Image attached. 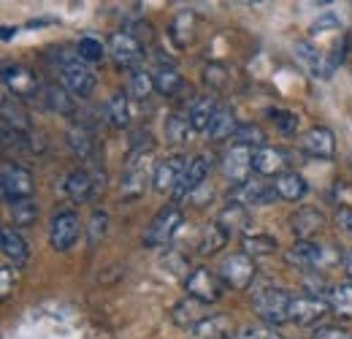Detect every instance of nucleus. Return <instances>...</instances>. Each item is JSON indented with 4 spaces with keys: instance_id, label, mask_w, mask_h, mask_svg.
Masks as SVG:
<instances>
[{
    "instance_id": "1",
    "label": "nucleus",
    "mask_w": 352,
    "mask_h": 339,
    "mask_svg": "<svg viewBox=\"0 0 352 339\" xmlns=\"http://www.w3.org/2000/svg\"><path fill=\"white\" fill-rule=\"evenodd\" d=\"M57 65H60V76L63 87L74 95V98H89L92 90L98 85L95 74L89 71V65L79 57V52H68V49H52L49 54Z\"/></svg>"
},
{
    "instance_id": "2",
    "label": "nucleus",
    "mask_w": 352,
    "mask_h": 339,
    "mask_svg": "<svg viewBox=\"0 0 352 339\" xmlns=\"http://www.w3.org/2000/svg\"><path fill=\"white\" fill-rule=\"evenodd\" d=\"M287 263L301 269V271H317L339 263V253L331 245H317V242H296L287 250Z\"/></svg>"
},
{
    "instance_id": "3",
    "label": "nucleus",
    "mask_w": 352,
    "mask_h": 339,
    "mask_svg": "<svg viewBox=\"0 0 352 339\" xmlns=\"http://www.w3.org/2000/svg\"><path fill=\"white\" fill-rule=\"evenodd\" d=\"M290 301H293V296L282 288H263L252 296V307L263 323L279 326V323L290 320Z\"/></svg>"
},
{
    "instance_id": "4",
    "label": "nucleus",
    "mask_w": 352,
    "mask_h": 339,
    "mask_svg": "<svg viewBox=\"0 0 352 339\" xmlns=\"http://www.w3.org/2000/svg\"><path fill=\"white\" fill-rule=\"evenodd\" d=\"M258 274V266H255V258H250L247 253H233L228 255L220 263V280L225 288H233V291H247L252 285Z\"/></svg>"
},
{
    "instance_id": "5",
    "label": "nucleus",
    "mask_w": 352,
    "mask_h": 339,
    "mask_svg": "<svg viewBox=\"0 0 352 339\" xmlns=\"http://www.w3.org/2000/svg\"><path fill=\"white\" fill-rule=\"evenodd\" d=\"M182 220L184 217H182V209L176 204L163 207L160 212L155 214V220L146 225V231H144V247H163V245H168L174 239V234L179 231Z\"/></svg>"
},
{
    "instance_id": "6",
    "label": "nucleus",
    "mask_w": 352,
    "mask_h": 339,
    "mask_svg": "<svg viewBox=\"0 0 352 339\" xmlns=\"http://www.w3.org/2000/svg\"><path fill=\"white\" fill-rule=\"evenodd\" d=\"M0 190H3V198L8 204L33 198V174L25 166H16V163L6 161L3 169H0Z\"/></svg>"
},
{
    "instance_id": "7",
    "label": "nucleus",
    "mask_w": 352,
    "mask_h": 339,
    "mask_svg": "<svg viewBox=\"0 0 352 339\" xmlns=\"http://www.w3.org/2000/svg\"><path fill=\"white\" fill-rule=\"evenodd\" d=\"M222 288H225V285H222L220 274H214V271H209V269H204V266L192 269V271L187 274V280H184L187 296L201 301V304H214V301H220Z\"/></svg>"
},
{
    "instance_id": "8",
    "label": "nucleus",
    "mask_w": 352,
    "mask_h": 339,
    "mask_svg": "<svg viewBox=\"0 0 352 339\" xmlns=\"http://www.w3.org/2000/svg\"><path fill=\"white\" fill-rule=\"evenodd\" d=\"M225 179L233 185V187H244L250 182V174L255 171V152L252 147H244V144H233L228 152H225Z\"/></svg>"
},
{
    "instance_id": "9",
    "label": "nucleus",
    "mask_w": 352,
    "mask_h": 339,
    "mask_svg": "<svg viewBox=\"0 0 352 339\" xmlns=\"http://www.w3.org/2000/svg\"><path fill=\"white\" fill-rule=\"evenodd\" d=\"M82 236V220L76 212H60L54 214L52 225H49V245L57 253H68Z\"/></svg>"
},
{
    "instance_id": "10",
    "label": "nucleus",
    "mask_w": 352,
    "mask_h": 339,
    "mask_svg": "<svg viewBox=\"0 0 352 339\" xmlns=\"http://www.w3.org/2000/svg\"><path fill=\"white\" fill-rule=\"evenodd\" d=\"M109 54L114 57V63L120 68H128V71H138L141 60H144V46L133 39L128 30H117L109 36Z\"/></svg>"
},
{
    "instance_id": "11",
    "label": "nucleus",
    "mask_w": 352,
    "mask_h": 339,
    "mask_svg": "<svg viewBox=\"0 0 352 339\" xmlns=\"http://www.w3.org/2000/svg\"><path fill=\"white\" fill-rule=\"evenodd\" d=\"M100 190H103V174H98V171L92 169H79L74 171V174H68L65 193L71 196V201L85 204L89 198H95Z\"/></svg>"
},
{
    "instance_id": "12",
    "label": "nucleus",
    "mask_w": 352,
    "mask_h": 339,
    "mask_svg": "<svg viewBox=\"0 0 352 339\" xmlns=\"http://www.w3.org/2000/svg\"><path fill=\"white\" fill-rule=\"evenodd\" d=\"M3 87H6L8 95L25 101V98L36 95L41 85H38V76L30 68H25V65H6L3 68Z\"/></svg>"
},
{
    "instance_id": "13",
    "label": "nucleus",
    "mask_w": 352,
    "mask_h": 339,
    "mask_svg": "<svg viewBox=\"0 0 352 339\" xmlns=\"http://www.w3.org/2000/svg\"><path fill=\"white\" fill-rule=\"evenodd\" d=\"M331 312V301L320 296H296L290 301V320L298 326H311Z\"/></svg>"
},
{
    "instance_id": "14",
    "label": "nucleus",
    "mask_w": 352,
    "mask_h": 339,
    "mask_svg": "<svg viewBox=\"0 0 352 339\" xmlns=\"http://www.w3.org/2000/svg\"><path fill=\"white\" fill-rule=\"evenodd\" d=\"M209 171H212V161H209L206 155H195V158L187 163V169H184L179 185H176V190H174L176 201H182L184 196H192V193L206 182Z\"/></svg>"
},
{
    "instance_id": "15",
    "label": "nucleus",
    "mask_w": 352,
    "mask_h": 339,
    "mask_svg": "<svg viewBox=\"0 0 352 339\" xmlns=\"http://www.w3.org/2000/svg\"><path fill=\"white\" fill-rule=\"evenodd\" d=\"M301 147L309 158H317V161H333L336 155V138H333V130L331 127H311L304 133L301 138Z\"/></svg>"
},
{
    "instance_id": "16",
    "label": "nucleus",
    "mask_w": 352,
    "mask_h": 339,
    "mask_svg": "<svg viewBox=\"0 0 352 339\" xmlns=\"http://www.w3.org/2000/svg\"><path fill=\"white\" fill-rule=\"evenodd\" d=\"M255 171L263 176H282L290 171V152L282 147H261L255 152Z\"/></svg>"
},
{
    "instance_id": "17",
    "label": "nucleus",
    "mask_w": 352,
    "mask_h": 339,
    "mask_svg": "<svg viewBox=\"0 0 352 339\" xmlns=\"http://www.w3.org/2000/svg\"><path fill=\"white\" fill-rule=\"evenodd\" d=\"M296 57H298V63H301V68L307 71L309 76H320V79H328L331 74H333V63L331 60H325L322 57V52L320 49H314L309 41H298L296 43Z\"/></svg>"
},
{
    "instance_id": "18",
    "label": "nucleus",
    "mask_w": 352,
    "mask_h": 339,
    "mask_svg": "<svg viewBox=\"0 0 352 339\" xmlns=\"http://www.w3.org/2000/svg\"><path fill=\"white\" fill-rule=\"evenodd\" d=\"M217 223H220V228L228 236H236V234L247 236V231L252 228V214L241 201H228V207L217 217Z\"/></svg>"
},
{
    "instance_id": "19",
    "label": "nucleus",
    "mask_w": 352,
    "mask_h": 339,
    "mask_svg": "<svg viewBox=\"0 0 352 339\" xmlns=\"http://www.w3.org/2000/svg\"><path fill=\"white\" fill-rule=\"evenodd\" d=\"M187 163L190 161H184V158H166L163 163H157V169H155V176H152V187L157 190V193H168V190H176V185H179V179H182V174L187 169Z\"/></svg>"
},
{
    "instance_id": "20",
    "label": "nucleus",
    "mask_w": 352,
    "mask_h": 339,
    "mask_svg": "<svg viewBox=\"0 0 352 339\" xmlns=\"http://www.w3.org/2000/svg\"><path fill=\"white\" fill-rule=\"evenodd\" d=\"M322 225H325V214L320 212V209H311V207H301L298 212L290 217V228H293L298 242H309Z\"/></svg>"
},
{
    "instance_id": "21",
    "label": "nucleus",
    "mask_w": 352,
    "mask_h": 339,
    "mask_svg": "<svg viewBox=\"0 0 352 339\" xmlns=\"http://www.w3.org/2000/svg\"><path fill=\"white\" fill-rule=\"evenodd\" d=\"M217 109H220V106H217L214 95H201V98L192 101L187 120H190V125L195 127V133H206V130H209L214 114H217Z\"/></svg>"
},
{
    "instance_id": "22",
    "label": "nucleus",
    "mask_w": 352,
    "mask_h": 339,
    "mask_svg": "<svg viewBox=\"0 0 352 339\" xmlns=\"http://www.w3.org/2000/svg\"><path fill=\"white\" fill-rule=\"evenodd\" d=\"M233 334V320L228 315H209L192 329V339H230Z\"/></svg>"
},
{
    "instance_id": "23",
    "label": "nucleus",
    "mask_w": 352,
    "mask_h": 339,
    "mask_svg": "<svg viewBox=\"0 0 352 339\" xmlns=\"http://www.w3.org/2000/svg\"><path fill=\"white\" fill-rule=\"evenodd\" d=\"M171 318H174V323L179 329H195L204 318H209V315H204V304L201 301H195V298H182L179 304H174V309H171Z\"/></svg>"
},
{
    "instance_id": "24",
    "label": "nucleus",
    "mask_w": 352,
    "mask_h": 339,
    "mask_svg": "<svg viewBox=\"0 0 352 339\" xmlns=\"http://www.w3.org/2000/svg\"><path fill=\"white\" fill-rule=\"evenodd\" d=\"M274 190L282 201H301L307 196V179L298 171H287L274 179Z\"/></svg>"
},
{
    "instance_id": "25",
    "label": "nucleus",
    "mask_w": 352,
    "mask_h": 339,
    "mask_svg": "<svg viewBox=\"0 0 352 339\" xmlns=\"http://www.w3.org/2000/svg\"><path fill=\"white\" fill-rule=\"evenodd\" d=\"M0 247H3V255H6L14 266H25L28 258H30V250H28L25 239H22L14 228H8V225L0 231Z\"/></svg>"
},
{
    "instance_id": "26",
    "label": "nucleus",
    "mask_w": 352,
    "mask_h": 339,
    "mask_svg": "<svg viewBox=\"0 0 352 339\" xmlns=\"http://www.w3.org/2000/svg\"><path fill=\"white\" fill-rule=\"evenodd\" d=\"M68 144L74 150V155H79L82 161H89L95 152V133L87 123H74L68 130Z\"/></svg>"
},
{
    "instance_id": "27",
    "label": "nucleus",
    "mask_w": 352,
    "mask_h": 339,
    "mask_svg": "<svg viewBox=\"0 0 352 339\" xmlns=\"http://www.w3.org/2000/svg\"><path fill=\"white\" fill-rule=\"evenodd\" d=\"M106 120L111 127H128L131 125V103L125 92H111V98L106 101Z\"/></svg>"
},
{
    "instance_id": "28",
    "label": "nucleus",
    "mask_w": 352,
    "mask_h": 339,
    "mask_svg": "<svg viewBox=\"0 0 352 339\" xmlns=\"http://www.w3.org/2000/svg\"><path fill=\"white\" fill-rule=\"evenodd\" d=\"M44 101L52 112H57V114H63V117H74V112H76V98H74L65 87L49 85L44 90Z\"/></svg>"
},
{
    "instance_id": "29",
    "label": "nucleus",
    "mask_w": 352,
    "mask_h": 339,
    "mask_svg": "<svg viewBox=\"0 0 352 339\" xmlns=\"http://www.w3.org/2000/svg\"><path fill=\"white\" fill-rule=\"evenodd\" d=\"M230 236L220 228V223H209L201 228V236H198V253L201 255H214L220 253V247H225Z\"/></svg>"
},
{
    "instance_id": "30",
    "label": "nucleus",
    "mask_w": 352,
    "mask_h": 339,
    "mask_svg": "<svg viewBox=\"0 0 352 339\" xmlns=\"http://www.w3.org/2000/svg\"><path fill=\"white\" fill-rule=\"evenodd\" d=\"M155 90L166 98H176L184 90V79H182V74H176L174 65H160L155 74Z\"/></svg>"
},
{
    "instance_id": "31",
    "label": "nucleus",
    "mask_w": 352,
    "mask_h": 339,
    "mask_svg": "<svg viewBox=\"0 0 352 339\" xmlns=\"http://www.w3.org/2000/svg\"><path fill=\"white\" fill-rule=\"evenodd\" d=\"M168 36H171V41H174L179 49H184L187 43H192V39H195V14H192V11H182L174 19Z\"/></svg>"
},
{
    "instance_id": "32",
    "label": "nucleus",
    "mask_w": 352,
    "mask_h": 339,
    "mask_svg": "<svg viewBox=\"0 0 352 339\" xmlns=\"http://www.w3.org/2000/svg\"><path fill=\"white\" fill-rule=\"evenodd\" d=\"M241 247L250 258H263V255L276 253V239L268 236V234H247L241 239Z\"/></svg>"
},
{
    "instance_id": "33",
    "label": "nucleus",
    "mask_w": 352,
    "mask_h": 339,
    "mask_svg": "<svg viewBox=\"0 0 352 339\" xmlns=\"http://www.w3.org/2000/svg\"><path fill=\"white\" fill-rule=\"evenodd\" d=\"M241 190H244L241 193V204L244 207L247 204H274L279 198L276 190H274V185H263V182H247Z\"/></svg>"
},
{
    "instance_id": "34",
    "label": "nucleus",
    "mask_w": 352,
    "mask_h": 339,
    "mask_svg": "<svg viewBox=\"0 0 352 339\" xmlns=\"http://www.w3.org/2000/svg\"><path fill=\"white\" fill-rule=\"evenodd\" d=\"M236 117H233V112L230 109H217V114H214V120H212V125H209V138H214V141H220V138H228V136H236Z\"/></svg>"
},
{
    "instance_id": "35",
    "label": "nucleus",
    "mask_w": 352,
    "mask_h": 339,
    "mask_svg": "<svg viewBox=\"0 0 352 339\" xmlns=\"http://www.w3.org/2000/svg\"><path fill=\"white\" fill-rule=\"evenodd\" d=\"M146 187V169L144 166H128L122 179V198H138Z\"/></svg>"
},
{
    "instance_id": "36",
    "label": "nucleus",
    "mask_w": 352,
    "mask_h": 339,
    "mask_svg": "<svg viewBox=\"0 0 352 339\" xmlns=\"http://www.w3.org/2000/svg\"><path fill=\"white\" fill-rule=\"evenodd\" d=\"M331 312L344 318V320H352V282H344V285L333 288V294H331Z\"/></svg>"
},
{
    "instance_id": "37",
    "label": "nucleus",
    "mask_w": 352,
    "mask_h": 339,
    "mask_svg": "<svg viewBox=\"0 0 352 339\" xmlns=\"http://www.w3.org/2000/svg\"><path fill=\"white\" fill-rule=\"evenodd\" d=\"M76 52L85 63H100L106 54H109V46L100 41L98 36H82L76 43Z\"/></svg>"
},
{
    "instance_id": "38",
    "label": "nucleus",
    "mask_w": 352,
    "mask_h": 339,
    "mask_svg": "<svg viewBox=\"0 0 352 339\" xmlns=\"http://www.w3.org/2000/svg\"><path fill=\"white\" fill-rule=\"evenodd\" d=\"M192 133H195V127L190 125V120H187V117L171 114V117L166 120V138H168L171 144H184V141H190V138H192Z\"/></svg>"
},
{
    "instance_id": "39",
    "label": "nucleus",
    "mask_w": 352,
    "mask_h": 339,
    "mask_svg": "<svg viewBox=\"0 0 352 339\" xmlns=\"http://www.w3.org/2000/svg\"><path fill=\"white\" fill-rule=\"evenodd\" d=\"M236 144H244V147H265V130L255 123H244V125L236 127Z\"/></svg>"
},
{
    "instance_id": "40",
    "label": "nucleus",
    "mask_w": 352,
    "mask_h": 339,
    "mask_svg": "<svg viewBox=\"0 0 352 339\" xmlns=\"http://www.w3.org/2000/svg\"><path fill=\"white\" fill-rule=\"evenodd\" d=\"M11 217H14V225H33L38 217V204L33 198L16 201V204H11Z\"/></svg>"
},
{
    "instance_id": "41",
    "label": "nucleus",
    "mask_w": 352,
    "mask_h": 339,
    "mask_svg": "<svg viewBox=\"0 0 352 339\" xmlns=\"http://www.w3.org/2000/svg\"><path fill=\"white\" fill-rule=\"evenodd\" d=\"M152 90H155V76H152V74H146L144 68L133 71V76H131L133 98H138V101H146V98L152 95Z\"/></svg>"
},
{
    "instance_id": "42",
    "label": "nucleus",
    "mask_w": 352,
    "mask_h": 339,
    "mask_svg": "<svg viewBox=\"0 0 352 339\" xmlns=\"http://www.w3.org/2000/svg\"><path fill=\"white\" fill-rule=\"evenodd\" d=\"M271 120L276 123V127L285 133V136H293L298 125H301V120H298V114L296 112H285V109H279V112H271Z\"/></svg>"
},
{
    "instance_id": "43",
    "label": "nucleus",
    "mask_w": 352,
    "mask_h": 339,
    "mask_svg": "<svg viewBox=\"0 0 352 339\" xmlns=\"http://www.w3.org/2000/svg\"><path fill=\"white\" fill-rule=\"evenodd\" d=\"M106 225H109V214L106 212H92L89 217V225H87V236H89V245L95 247L103 236H106Z\"/></svg>"
},
{
    "instance_id": "44",
    "label": "nucleus",
    "mask_w": 352,
    "mask_h": 339,
    "mask_svg": "<svg viewBox=\"0 0 352 339\" xmlns=\"http://www.w3.org/2000/svg\"><path fill=\"white\" fill-rule=\"evenodd\" d=\"M230 339H282V334H276L274 326H244Z\"/></svg>"
},
{
    "instance_id": "45",
    "label": "nucleus",
    "mask_w": 352,
    "mask_h": 339,
    "mask_svg": "<svg viewBox=\"0 0 352 339\" xmlns=\"http://www.w3.org/2000/svg\"><path fill=\"white\" fill-rule=\"evenodd\" d=\"M128 33H131L141 46L152 43V39H155V30H152V25H149L146 19H135V22H131V25H128Z\"/></svg>"
},
{
    "instance_id": "46",
    "label": "nucleus",
    "mask_w": 352,
    "mask_h": 339,
    "mask_svg": "<svg viewBox=\"0 0 352 339\" xmlns=\"http://www.w3.org/2000/svg\"><path fill=\"white\" fill-rule=\"evenodd\" d=\"M204 79H206L209 87L220 90V87H225V82H228V71H225V65H220V63H209L206 71H204Z\"/></svg>"
},
{
    "instance_id": "47",
    "label": "nucleus",
    "mask_w": 352,
    "mask_h": 339,
    "mask_svg": "<svg viewBox=\"0 0 352 339\" xmlns=\"http://www.w3.org/2000/svg\"><path fill=\"white\" fill-rule=\"evenodd\" d=\"M311 339H352V334L347 329H339V326H322L311 334Z\"/></svg>"
},
{
    "instance_id": "48",
    "label": "nucleus",
    "mask_w": 352,
    "mask_h": 339,
    "mask_svg": "<svg viewBox=\"0 0 352 339\" xmlns=\"http://www.w3.org/2000/svg\"><path fill=\"white\" fill-rule=\"evenodd\" d=\"M11 291H14V274H11L8 266H0V296L8 298Z\"/></svg>"
},
{
    "instance_id": "49",
    "label": "nucleus",
    "mask_w": 352,
    "mask_h": 339,
    "mask_svg": "<svg viewBox=\"0 0 352 339\" xmlns=\"http://www.w3.org/2000/svg\"><path fill=\"white\" fill-rule=\"evenodd\" d=\"M336 225H339L342 231L352 234V209L350 207H339V212H336Z\"/></svg>"
},
{
    "instance_id": "50",
    "label": "nucleus",
    "mask_w": 352,
    "mask_h": 339,
    "mask_svg": "<svg viewBox=\"0 0 352 339\" xmlns=\"http://www.w3.org/2000/svg\"><path fill=\"white\" fill-rule=\"evenodd\" d=\"M336 198L342 207H350L352 209V187L347 182H336Z\"/></svg>"
},
{
    "instance_id": "51",
    "label": "nucleus",
    "mask_w": 352,
    "mask_h": 339,
    "mask_svg": "<svg viewBox=\"0 0 352 339\" xmlns=\"http://www.w3.org/2000/svg\"><path fill=\"white\" fill-rule=\"evenodd\" d=\"M11 36H16V28H8V25H6L3 33H0V39H3V41H11Z\"/></svg>"
},
{
    "instance_id": "52",
    "label": "nucleus",
    "mask_w": 352,
    "mask_h": 339,
    "mask_svg": "<svg viewBox=\"0 0 352 339\" xmlns=\"http://www.w3.org/2000/svg\"><path fill=\"white\" fill-rule=\"evenodd\" d=\"M344 271H347V277H352V250L344 255Z\"/></svg>"
}]
</instances>
